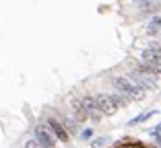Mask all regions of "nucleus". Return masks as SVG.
<instances>
[{
	"instance_id": "1",
	"label": "nucleus",
	"mask_w": 161,
	"mask_h": 148,
	"mask_svg": "<svg viewBox=\"0 0 161 148\" xmlns=\"http://www.w3.org/2000/svg\"><path fill=\"white\" fill-rule=\"evenodd\" d=\"M112 84L118 89V93H122V95H126L130 101H141V99H145V93L142 91H138L136 86L132 84V82L128 80V76H114L112 78Z\"/></svg>"
},
{
	"instance_id": "3",
	"label": "nucleus",
	"mask_w": 161,
	"mask_h": 148,
	"mask_svg": "<svg viewBox=\"0 0 161 148\" xmlns=\"http://www.w3.org/2000/svg\"><path fill=\"white\" fill-rule=\"evenodd\" d=\"M33 140H37L43 148H56V138L50 134L46 125H35L33 128Z\"/></svg>"
},
{
	"instance_id": "4",
	"label": "nucleus",
	"mask_w": 161,
	"mask_h": 148,
	"mask_svg": "<svg viewBox=\"0 0 161 148\" xmlns=\"http://www.w3.org/2000/svg\"><path fill=\"white\" fill-rule=\"evenodd\" d=\"M141 66L149 68V70H153V72H159L161 70V56H157V54L145 49V52L141 54Z\"/></svg>"
},
{
	"instance_id": "6",
	"label": "nucleus",
	"mask_w": 161,
	"mask_h": 148,
	"mask_svg": "<svg viewBox=\"0 0 161 148\" xmlns=\"http://www.w3.org/2000/svg\"><path fill=\"white\" fill-rule=\"evenodd\" d=\"M95 103H97V109L101 111V115H114L116 113V109H114V105H112V101H109L108 95L97 93L95 95Z\"/></svg>"
},
{
	"instance_id": "15",
	"label": "nucleus",
	"mask_w": 161,
	"mask_h": 148,
	"mask_svg": "<svg viewBox=\"0 0 161 148\" xmlns=\"http://www.w3.org/2000/svg\"><path fill=\"white\" fill-rule=\"evenodd\" d=\"M25 148H43V146L37 142V140H33V138H31V140H27V142H25Z\"/></svg>"
},
{
	"instance_id": "17",
	"label": "nucleus",
	"mask_w": 161,
	"mask_h": 148,
	"mask_svg": "<svg viewBox=\"0 0 161 148\" xmlns=\"http://www.w3.org/2000/svg\"><path fill=\"white\" fill-rule=\"evenodd\" d=\"M155 132H161V124H159V128H157V130H155Z\"/></svg>"
},
{
	"instance_id": "9",
	"label": "nucleus",
	"mask_w": 161,
	"mask_h": 148,
	"mask_svg": "<svg viewBox=\"0 0 161 148\" xmlns=\"http://www.w3.org/2000/svg\"><path fill=\"white\" fill-rule=\"evenodd\" d=\"M159 31H161V17H153L147 25V33L155 35V33H159Z\"/></svg>"
},
{
	"instance_id": "14",
	"label": "nucleus",
	"mask_w": 161,
	"mask_h": 148,
	"mask_svg": "<svg viewBox=\"0 0 161 148\" xmlns=\"http://www.w3.org/2000/svg\"><path fill=\"white\" fill-rule=\"evenodd\" d=\"M108 144V138H95L93 140V148H103Z\"/></svg>"
},
{
	"instance_id": "8",
	"label": "nucleus",
	"mask_w": 161,
	"mask_h": 148,
	"mask_svg": "<svg viewBox=\"0 0 161 148\" xmlns=\"http://www.w3.org/2000/svg\"><path fill=\"white\" fill-rule=\"evenodd\" d=\"M109 101H112V105H114V109H122V107H126L128 103H130V99H128L126 95H122V93H112V95H108Z\"/></svg>"
},
{
	"instance_id": "13",
	"label": "nucleus",
	"mask_w": 161,
	"mask_h": 148,
	"mask_svg": "<svg viewBox=\"0 0 161 148\" xmlns=\"http://www.w3.org/2000/svg\"><path fill=\"white\" fill-rule=\"evenodd\" d=\"M147 49H149V52H153V54H157V56H161V41H151Z\"/></svg>"
},
{
	"instance_id": "10",
	"label": "nucleus",
	"mask_w": 161,
	"mask_h": 148,
	"mask_svg": "<svg viewBox=\"0 0 161 148\" xmlns=\"http://www.w3.org/2000/svg\"><path fill=\"white\" fill-rule=\"evenodd\" d=\"M60 124H62V128L66 130V134H68V136L76 132V121L72 120V117H68V115H66V117H62V121H60Z\"/></svg>"
},
{
	"instance_id": "2",
	"label": "nucleus",
	"mask_w": 161,
	"mask_h": 148,
	"mask_svg": "<svg viewBox=\"0 0 161 148\" xmlns=\"http://www.w3.org/2000/svg\"><path fill=\"white\" fill-rule=\"evenodd\" d=\"M80 103L85 107V113H87V120L91 121H101V111L97 109V103H95V97L93 95H83L80 97Z\"/></svg>"
},
{
	"instance_id": "12",
	"label": "nucleus",
	"mask_w": 161,
	"mask_h": 148,
	"mask_svg": "<svg viewBox=\"0 0 161 148\" xmlns=\"http://www.w3.org/2000/svg\"><path fill=\"white\" fill-rule=\"evenodd\" d=\"M151 115H155V111H147V113H142V115H138L136 120H130L128 121V125H134V124H141V121H147Z\"/></svg>"
},
{
	"instance_id": "7",
	"label": "nucleus",
	"mask_w": 161,
	"mask_h": 148,
	"mask_svg": "<svg viewBox=\"0 0 161 148\" xmlns=\"http://www.w3.org/2000/svg\"><path fill=\"white\" fill-rule=\"evenodd\" d=\"M72 120H75L76 124H83V121L87 120L85 107H83V103H80V99H75V101H72Z\"/></svg>"
},
{
	"instance_id": "16",
	"label": "nucleus",
	"mask_w": 161,
	"mask_h": 148,
	"mask_svg": "<svg viewBox=\"0 0 161 148\" xmlns=\"http://www.w3.org/2000/svg\"><path fill=\"white\" fill-rule=\"evenodd\" d=\"M91 134H93V132H91V128H87V130H83V132H80V138L87 140V138H91Z\"/></svg>"
},
{
	"instance_id": "5",
	"label": "nucleus",
	"mask_w": 161,
	"mask_h": 148,
	"mask_svg": "<svg viewBox=\"0 0 161 148\" xmlns=\"http://www.w3.org/2000/svg\"><path fill=\"white\" fill-rule=\"evenodd\" d=\"M43 125H46V128L50 130V134L56 136V138L60 140V142H68V134H66V130L62 128V124H60L58 120H54V117H47Z\"/></svg>"
},
{
	"instance_id": "11",
	"label": "nucleus",
	"mask_w": 161,
	"mask_h": 148,
	"mask_svg": "<svg viewBox=\"0 0 161 148\" xmlns=\"http://www.w3.org/2000/svg\"><path fill=\"white\" fill-rule=\"evenodd\" d=\"M138 6H141L145 13H157V10L161 8V2H157V0H153V2H138Z\"/></svg>"
}]
</instances>
